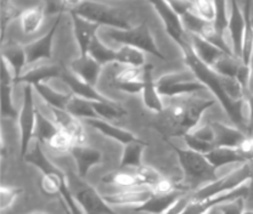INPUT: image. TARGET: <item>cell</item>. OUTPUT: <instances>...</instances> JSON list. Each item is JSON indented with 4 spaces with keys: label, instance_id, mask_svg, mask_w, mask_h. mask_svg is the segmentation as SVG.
Instances as JSON below:
<instances>
[{
    "label": "cell",
    "instance_id": "6da1fadb",
    "mask_svg": "<svg viewBox=\"0 0 253 214\" xmlns=\"http://www.w3.org/2000/svg\"><path fill=\"white\" fill-rule=\"evenodd\" d=\"M215 104L214 99L200 97L196 94L170 97L165 111L160 113L161 118L156 128L162 134L172 136H183L194 130L202 115Z\"/></svg>",
    "mask_w": 253,
    "mask_h": 214
},
{
    "label": "cell",
    "instance_id": "7a4b0ae2",
    "mask_svg": "<svg viewBox=\"0 0 253 214\" xmlns=\"http://www.w3.org/2000/svg\"><path fill=\"white\" fill-rule=\"evenodd\" d=\"M68 11L76 14L96 25L107 26L116 30H130V23L125 17L121 9L111 6L105 2L95 1H68Z\"/></svg>",
    "mask_w": 253,
    "mask_h": 214
},
{
    "label": "cell",
    "instance_id": "3957f363",
    "mask_svg": "<svg viewBox=\"0 0 253 214\" xmlns=\"http://www.w3.org/2000/svg\"><path fill=\"white\" fill-rule=\"evenodd\" d=\"M170 146L178 155L184 173L192 186L194 185L204 186V184L207 185L217 179L215 178L217 169L213 167L212 163L207 160L205 155L195 152L190 149H180L173 144H170Z\"/></svg>",
    "mask_w": 253,
    "mask_h": 214
},
{
    "label": "cell",
    "instance_id": "277c9868",
    "mask_svg": "<svg viewBox=\"0 0 253 214\" xmlns=\"http://www.w3.org/2000/svg\"><path fill=\"white\" fill-rule=\"evenodd\" d=\"M252 178L253 171L250 163H242L225 175L217 178L212 183L204 185V186L195 190L194 194L191 195V200H207L211 197L218 196V195L225 194V192L233 191L237 187L251 181Z\"/></svg>",
    "mask_w": 253,
    "mask_h": 214
},
{
    "label": "cell",
    "instance_id": "5b68a950",
    "mask_svg": "<svg viewBox=\"0 0 253 214\" xmlns=\"http://www.w3.org/2000/svg\"><path fill=\"white\" fill-rule=\"evenodd\" d=\"M105 34L112 39V41L123 44V45L133 46L135 49L141 50L142 52H149V54L154 55L155 57L162 60V61L167 60L166 55H163L157 47L154 37H152L149 26L146 23H141L138 27L126 31L116 30V28H107L105 31Z\"/></svg>",
    "mask_w": 253,
    "mask_h": 214
},
{
    "label": "cell",
    "instance_id": "8992f818",
    "mask_svg": "<svg viewBox=\"0 0 253 214\" xmlns=\"http://www.w3.org/2000/svg\"><path fill=\"white\" fill-rule=\"evenodd\" d=\"M68 186L79 207L85 214H117L111 208L102 195L91 185L83 181V178L76 174L67 175Z\"/></svg>",
    "mask_w": 253,
    "mask_h": 214
},
{
    "label": "cell",
    "instance_id": "52a82bcc",
    "mask_svg": "<svg viewBox=\"0 0 253 214\" xmlns=\"http://www.w3.org/2000/svg\"><path fill=\"white\" fill-rule=\"evenodd\" d=\"M156 86L161 96L169 99L183 95L197 94L207 89L190 68L160 77L156 81Z\"/></svg>",
    "mask_w": 253,
    "mask_h": 214
},
{
    "label": "cell",
    "instance_id": "ba28073f",
    "mask_svg": "<svg viewBox=\"0 0 253 214\" xmlns=\"http://www.w3.org/2000/svg\"><path fill=\"white\" fill-rule=\"evenodd\" d=\"M33 86L26 84L23 88V102L21 112L18 115L20 120V130H21V156H25L30 149L31 142L33 141L36 135L37 126V110L34 105L33 96Z\"/></svg>",
    "mask_w": 253,
    "mask_h": 214
},
{
    "label": "cell",
    "instance_id": "9c48e42d",
    "mask_svg": "<svg viewBox=\"0 0 253 214\" xmlns=\"http://www.w3.org/2000/svg\"><path fill=\"white\" fill-rule=\"evenodd\" d=\"M154 7L156 9L158 15L162 18L163 23L166 26V31L169 34L174 41L178 43V45L183 49L189 43V34L186 33L184 28L183 21L180 16L170 7L168 1H156L152 2Z\"/></svg>",
    "mask_w": 253,
    "mask_h": 214
},
{
    "label": "cell",
    "instance_id": "30bf717a",
    "mask_svg": "<svg viewBox=\"0 0 253 214\" xmlns=\"http://www.w3.org/2000/svg\"><path fill=\"white\" fill-rule=\"evenodd\" d=\"M230 15H229V37H230V47L234 55L239 60L242 57V45H244V36L246 30V18L244 9L237 1L230 2Z\"/></svg>",
    "mask_w": 253,
    "mask_h": 214
},
{
    "label": "cell",
    "instance_id": "8fae6325",
    "mask_svg": "<svg viewBox=\"0 0 253 214\" xmlns=\"http://www.w3.org/2000/svg\"><path fill=\"white\" fill-rule=\"evenodd\" d=\"M63 68L60 67L59 65L54 62H36L28 65L23 73L18 78L17 83H25L31 84V86H37V84H42L45 81H49L51 78H56V77H61Z\"/></svg>",
    "mask_w": 253,
    "mask_h": 214
},
{
    "label": "cell",
    "instance_id": "7c38bea8",
    "mask_svg": "<svg viewBox=\"0 0 253 214\" xmlns=\"http://www.w3.org/2000/svg\"><path fill=\"white\" fill-rule=\"evenodd\" d=\"M154 195V189L140 187V189L121 190V191L102 195V196L110 206H134V210H135L151 199Z\"/></svg>",
    "mask_w": 253,
    "mask_h": 214
},
{
    "label": "cell",
    "instance_id": "4fadbf2b",
    "mask_svg": "<svg viewBox=\"0 0 253 214\" xmlns=\"http://www.w3.org/2000/svg\"><path fill=\"white\" fill-rule=\"evenodd\" d=\"M50 111H51L52 121L56 123V126L61 130L66 131L72 136L76 141V145H85L86 134L79 118L75 117L70 112H67L66 110H61V108L50 107Z\"/></svg>",
    "mask_w": 253,
    "mask_h": 214
},
{
    "label": "cell",
    "instance_id": "5bb4252c",
    "mask_svg": "<svg viewBox=\"0 0 253 214\" xmlns=\"http://www.w3.org/2000/svg\"><path fill=\"white\" fill-rule=\"evenodd\" d=\"M60 17L55 21L54 26L50 28V31L46 34H44L42 38L37 39V41L32 42L27 46H25L26 54H27L28 65L32 63L45 61V60H50L52 56V41H54L55 32H56L57 27L60 25Z\"/></svg>",
    "mask_w": 253,
    "mask_h": 214
},
{
    "label": "cell",
    "instance_id": "9a60e30c",
    "mask_svg": "<svg viewBox=\"0 0 253 214\" xmlns=\"http://www.w3.org/2000/svg\"><path fill=\"white\" fill-rule=\"evenodd\" d=\"M142 75H144V67L125 66L120 71L113 73L111 78L116 89L130 94H138L142 90Z\"/></svg>",
    "mask_w": 253,
    "mask_h": 214
},
{
    "label": "cell",
    "instance_id": "2e32d148",
    "mask_svg": "<svg viewBox=\"0 0 253 214\" xmlns=\"http://www.w3.org/2000/svg\"><path fill=\"white\" fill-rule=\"evenodd\" d=\"M152 72H154V66L146 63L144 66V75H142V102L152 112L162 113L166 106L157 90L156 81L154 79Z\"/></svg>",
    "mask_w": 253,
    "mask_h": 214
},
{
    "label": "cell",
    "instance_id": "e0dca14e",
    "mask_svg": "<svg viewBox=\"0 0 253 214\" xmlns=\"http://www.w3.org/2000/svg\"><path fill=\"white\" fill-rule=\"evenodd\" d=\"M62 81L65 82L66 86L70 88L71 92L76 96L82 97V99L89 100V101L93 102H106L110 101V99L105 97L104 95L100 94L96 89L94 88L90 84L85 83L84 81H82L81 78H78L75 73L71 70H66L63 68L61 73Z\"/></svg>",
    "mask_w": 253,
    "mask_h": 214
},
{
    "label": "cell",
    "instance_id": "ac0fdd59",
    "mask_svg": "<svg viewBox=\"0 0 253 214\" xmlns=\"http://www.w3.org/2000/svg\"><path fill=\"white\" fill-rule=\"evenodd\" d=\"M211 127L214 133L215 147H230V149H239L242 142L246 140L247 135L245 131L237 127H230L220 122H212Z\"/></svg>",
    "mask_w": 253,
    "mask_h": 214
},
{
    "label": "cell",
    "instance_id": "d6986e66",
    "mask_svg": "<svg viewBox=\"0 0 253 214\" xmlns=\"http://www.w3.org/2000/svg\"><path fill=\"white\" fill-rule=\"evenodd\" d=\"M70 153L75 160L78 175L81 178H85L90 168L101 162L102 158V153L99 150L88 145H75Z\"/></svg>",
    "mask_w": 253,
    "mask_h": 214
},
{
    "label": "cell",
    "instance_id": "ffe728a7",
    "mask_svg": "<svg viewBox=\"0 0 253 214\" xmlns=\"http://www.w3.org/2000/svg\"><path fill=\"white\" fill-rule=\"evenodd\" d=\"M72 18L76 38H77L79 49H81V56H86L89 46L96 37V32L100 26L76 14H72Z\"/></svg>",
    "mask_w": 253,
    "mask_h": 214
},
{
    "label": "cell",
    "instance_id": "44dd1931",
    "mask_svg": "<svg viewBox=\"0 0 253 214\" xmlns=\"http://www.w3.org/2000/svg\"><path fill=\"white\" fill-rule=\"evenodd\" d=\"M101 67L102 66L95 61L90 55H86V56H81L71 63L70 70L82 81L95 86L101 72Z\"/></svg>",
    "mask_w": 253,
    "mask_h": 214
},
{
    "label": "cell",
    "instance_id": "7402d4cb",
    "mask_svg": "<svg viewBox=\"0 0 253 214\" xmlns=\"http://www.w3.org/2000/svg\"><path fill=\"white\" fill-rule=\"evenodd\" d=\"M181 195L184 194L179 190L169 192V194H155L151 199L134 211L147 214H165L178 201Z\"/></svg>",
    "mask_w": 253,
    "mask_h": 214
},
{
    "label": "cell",
    "instance_id": "603a6c76",
    "mask_svg": "<svg viewBox=\"0 0 253 214\" xmlns=\"http://www.w3.org/2000/svg\"><path fill=\"white\" fill-rule=\"evenodd\" d=\"M189 41L196 56L210 67H212L225 54L224 51H221L219 47L213 45L212 43H210V42L206 41L205 38L200 36L189 34Z\"/></svg>",
    "mask_w": 253,
    "mask_h": 214
},
{
    "label": "cell",
    "instance_id": "cb8c5ba5",
    "mask_svg": "<svg viewBox=\"0 0 253 214\" xmlns=\"http://www.w3.org/2000/svg\"><path fill=\"white\" fill-rule=\"evenodd\" d=\"M45 14V4H39L22 10L18 20H20L21 30L23 33L26 36H32V34L37 33L43 26Z\"/></svg>",
    "mask_w": 253,
    "mask_h": 214
},
{
    "label": "cell",
    "instance_id": "d4e9b609",
    "mask_svg": "<svg viewBox=\"0 0 253 214\" xmlns=\"http://www.w3.org/2000/svg\"><path fill=\"white\" fill-rule=\"evenodd\" d=\"M205 156L215 169L228 165L250 163L246 156L240 151L239 149H230V147H215L214 150H212V151Z\"/></svg>",
    "mask_w": 253,
    "mask_h": 214
},
{
    "label": "cell",
    "instance_id": "484cf974",
    "mask_svg": "<svg viewBox=\"0 0 253 214\" xmlns=\"http://www.w3.org/2000/svg\"><path fill=\"white\" fill-rule=\"evenodd\" d=\"M86 124H89L90 127H93L94 129L99 130L100 133H102L104 135L110 136V138L117 140L121 144H130L133 141H138V139L133 133L126 130V129L120 128V127H115L112 124L106 122L104 120H100V118H91V120H85Z\"/></svg>",
    "mask_w": 253,
    "mask_h": 214
},
{
    "label": "cell",
    "instance_id": "4316f807",
    "mask_svg": "<svg viewBox=\"0 0 253 214\" xmlns=\"http://www.w3.org/2000/svg\"><path fill=\"white\" fill-rule=\"evenodd\" d=\"M23 160L27 163L36 166L37 168L41 169L43 174H51L55 171H59V168L55 167L51 162L49 161V158L46 157L45 153L42 150V144L38 141V139L34 138L33 141L31 142L30 149L26 152V155L23 156Z\"/></svg>",
    "mask_w": 253,
    "mask_h": 214
},
{
    "label": "cell",
    "instance_id": "83f0119b",
    "mask_svg": "<svg viewBox=\"0 0 253 214\" xmlns=\"http://www.w3.org/2000/svg\"><path fill=\"white\" fill-rule=\"evenodd\" d=\"M252 2L246 1L242 4L245 18H246V30L244 36V45H242L241 61L245 66L251 68L253 60V17H252Z\"/></svg>",
    "mask_w": 253,
    "mask_h": 214
},
{
    "label": "cell",
    "instance_id": "f1b7e54d",
    "mask_svg": "<svg viewBox=\"0 0 253 214\" xmlns=\"http://www.w3.org/2000/svg\"><path fill=\"white\" fill-rule=\"evenodd\" d=\"M2 60L6 61L7 65L14 71L16 76V83H17L18 78H20L23 71L28 66L26 49L20 45H10L7 49L2 50Z\"/></svg>",
    "mask_w": 253,
    "mask_h": 214
},
{
    "label": "cell",
    "instance_id": "f546056e",
    "mask_svg": "<svg viewBox=\"0 0 253 214\" xmlns=\"http://www.w3.org/2000/svg\"><path fill=\"white\" fill-rule=\"evenodd\" d=\"M145 146H146V142H144L142 140L126 144L122 158H121L120 169H135L141 167L142 151H144Z\"/></svg>",
    "mask_w": 253,
    "mask_h": 214
},
{
    "label": "cell",
    "instance_id": "4dcf8cb0",
    "mask_svg": "<svg viewBox=\"0 0 253 214\" xmlns=\"http://www.w3.org/2000/svg\"><path fill=\"white\" fill-rule=\"evenodd\" d=\"M37 92L43 97L46 101V104L50 105V107L55 108H61V110H66L68 101L72 97V92H60L57 90H54L51 86H49L45 83L37 84L34 86Z\"/></svg>",
    "mask_w": 253,
    "mask_h": 214
},
{
    "label": "cell",
    "instance_id": "1f68e13d",
    "mask_svg": "<svg viewBox=\"0 0 253 214\" xmlns=\"http://www.w3.org/2000/svg\"><path fill=\"white\" fill-rule=\"evenodd\" d=\"M116 63L133 67H144L146 65L145 52L133 46L123 45L116 50Z\"/></svg>",
    "mask_w": 253,
    "mask_h": 214
},
{
    "label": "cell",
    "instance_id": "d6a6232c",
    "mask_svg": "<svg viewBox=\"0 0 253 214\" xmlns=\"http://www.w3.org/2000/svg\"><path fill=\"white\" fill-rule=\"evenodd\" d=\"M60 130L59 127L52 120L46 118L41 111L37 112V126H36V135L34 138L38 139L41 144L49 145L50 140L55 136V134Z\"/></svg>",
    "mask_w": 253,
    "mask_h": 214
},
{
    "label": "cell",
    "instance_id": "836d02e7",
    "mask_svg": "<svg viewBox=\"0 0 253 214\" xmlns=\"http://www.w3.org/2000/svg\"><path fill=\"white\" fill-rule=\"evenodd\" d=\"M66 111L77 118H85V120L99 118V116L96 115L94 110L93 101L82 99V97L76 96V95H72L67 106H66Z\"/></svg>",
    "mask_w": 253,
    "mask_h": 214
},
{
    "label": "cell",
    "instance_id": "e575fe53",
    "mask_svg": "<svg viewBox=\"0 0 253 214\" xmlns=\"http://www.w3.org/2000/svg\"><path fill=\"white\" fill-rule=\"evenodd\" d=\"M88 55H90L95 61L99 62L101 66L116 62V50H112L111 47L105 45L97 36L93 39L90 46H89Z\"/></svg>",
    "mask_w": 253,
    "mask_h": 214
},
{
    "label": "cell",
    "instance_id": "d590c367",
    "mask_svg": "<svg viewBox=\"0 0 253 214\" xmlns=\"http://www.w3.org/2000/svg\"><path fill=\"white\" fill-rule=\"evenodd\" d=\"M244 66L245 65L242 63L241 60H239L237 57L233 56V55L224 54L211 68H213L215 72L219 73L221 76L236 77L237 78L240 71L242 70Z\"/></svg>",
    "mask_w": 253,
    "mask_h": 214
},
{
    "label": "cell",
    "instance_id": "8d00e7d4",
    "mask_svg": "<svg viewBox=\"0 0 253 214\" xmlns=\"http://www.w3.org/2000/svg\"><path fill=\"white\" fill-rule=\"evenodd\" d=\"M94 110L99 118H105V120H118L126 115V110L121 105L116 104L115 101L110 100L106 102H93Z\"/></svg>",
    "mask_w": 253,
    "mask_h": 214
},
{
    "label": "cell",
    "instance_id": "74e56055",
    "mask_svg": "<svg viewBox=\"0 0 253 214\" xmlns=\"http://www.w3.org/2000/svg\"><path fill=\"white\" fill-rule=\"evenodd\" d=\"M75 145H76V141L73 140L72 136H71L70 134L66 133V131H63L60 129V130L55 134L54 138L50 140L47 146H49L50 149L54 150V151L63 153V152H70Z\"/></svg>",
    "mask_w": 253,
    "mask_h": 214
},
{
    "label": "cell",
    "instance_id": "f35d334b",
    "mask_svg": "<svg viewBox=\"0 0 253 214\" xmlns=\"http://www.w3.org/2000/svg\"><path fill=\"white\" fill-rule=\"evenodd\" d=\"M215 6H217V14H215V20L213 22V26H214L215 31L221 37H224L229 27V15H230V12H228L229 2L215 1Z\"/></svg>",
    "mask_w": 253,
    "mask_h": 214
},
{
    "label": "cell",
    "instance_id": "ab89813d",
    "mask_svg": "<svg viewBox=\"0 0 253 214\" xmlns=\"http://www.w3.org/2000/svg\"><path fill=\"white\" fill-rule=\"evenodd\" d=\"M183 139L190 150L201 153V155H207L215 149V145L213 142L205 141V140L195 136L192 133H186L185 135H183Z\"/></svg>",
    "mask_w": 253,
    "mask_h": 214
},
{
    "label": "cell",
    "instance_id": "60d3db41",
    "mask_svg": "<svg viewBox=\"0 0 253 214\" xmlns=\"http://www.w3.org/2000/svg\"><path fill=\"white\" fill-rule=\"evenodd\" d=\"M194 10L202 20L208 23H213L217 14L215 1H194Z\"/></svg>",
    "mask_w": 253,
    "mask_h": 214
},
{
    "label": "cell",
    "instance_id": "b9f144b4",
    "mask_svg": "<svg viewBox=\"0 0 253 214\" xmlns=\"http://www.w3.org/2000/svg\"><path fill=\"white\" fill-rule=\"evenodd\" d=\"M21 12L22 11H20V9H17L12 2L10 1L1 2V36L2 37H4L7 23L11 22V21L16 17H20Z\"/></svg>",
    "mask_w": 253,
    "mask_h": 214
},
{
    "label": "cell",
    "instance_id": "7bdbcfd3",
    "mask_svg": "<svg viewBox=\"0 0 253 214\" xmlns=\"http://www.w3.org/2000/svg\"><path fill=\"white\" fill-rule=\"evenodd\" d=\"M21 189L15 186H1V192H0V201H1V211L4 212L5 210L11 207L16 202V200L20 196Z\"/></svg>",
    "mask_w": 253,
    "mask_h": 214
},
{
    "label": "cell",
    "instance_id": "ee69618b",
    "mask_svg": "<svg viewBox=\"0 0 253 214\" xmlns=\"http://www.w3.org/2000/svg\"><path fill=\"white\" fill-rule=\"evenodd\" d=\"M245 197L228 201L219 205V208L224 214H242L245 212Z\"/></svg>",
    "mask_w": 253,
    "mask_h": 214
},
{
    "label": "cell",
    "instance_id": "f6af8a7d",
    "mask_svg": "<svg viewBox=\"0 0 253 214\" xmlns=\"http://www.w3.org/2000/svg\"><path fill=\"white\" fill-rule=\"evenodd\" d=\"M168 4L180 17L194 7V1H179L178 0V1H168Z\"/></svg>",
    "mask_w": 253,
    "mask_h": 214
},
{
    "label": "cell",
    "instance_id": "bcb514c9",
    "mask_svg": "<svg viewBox=\"0 0 253 214\" xmlns=\"http://www.w3.org/2000/svg\"><path fill=\"white\" fill-rule=\"evenodd\" d=\"M246 91H247V95H249L250 99L253 100V60H252V63H251V71H250L249 83H247Z\"/></svg>",
    "mask_w": 253,
    "mask_h": 214
},
{
    "label": "cell",
    "instance_id": "7dc6e473",
    "mask_svg": "<svg viewBox=\"0 0 253 214\" xmlns=\"http://www.w3.org/2000/svg\"><path fill=\"white\" fill-rule=\"evenodd\" d=\"M206 214H224V213L221 212V210L219 208V206H215L214 208H212V210H210Z\"/></svg>",
    "mask_w": 253,
    "mask_h": 214
},
{
    "label": "cell",
    "instance_id": "c3c4849f",
    "mask_svg": "<svg viewBox=\"0 0 253 214\" xmlns=\"http://www.w3.org/2000/svg\"><path fill=\"white\" fill-rule=\"evenodd\" d=\"M242 214H253V211H245Z\"/></svg>",
    "mask_w": 253,
    "mask_h": 214
},
{
    "label": "cell",
    "instance_id": "681fc988",
    "mask_svg": "<svg viewBox=\"0 0 253 214\" xmlns=\"http://www.w3.org/2000/svg\"><path fill=\"white\" fill-rule=\"evenodd\" d=\"M251 195H253V178L251 180Z\"/></svg>",
    "mask_w": 253,
    "mask_h": 214
},
{
    "label": "cell",
    "instance_id": "f907efd6",
    "mask_svg": "<svg viewBox=\"0 0 253 214\" xmlns=\"http://www.w3.org/2000/svg\"><path fill=\"white\" fill-rule=\"evenodd\" d=\"M30 214H47L45 212H33V213H30Z\"/></svg>",
    "mask_w": 253,
    "mask_h": 214
}]
</instances>
